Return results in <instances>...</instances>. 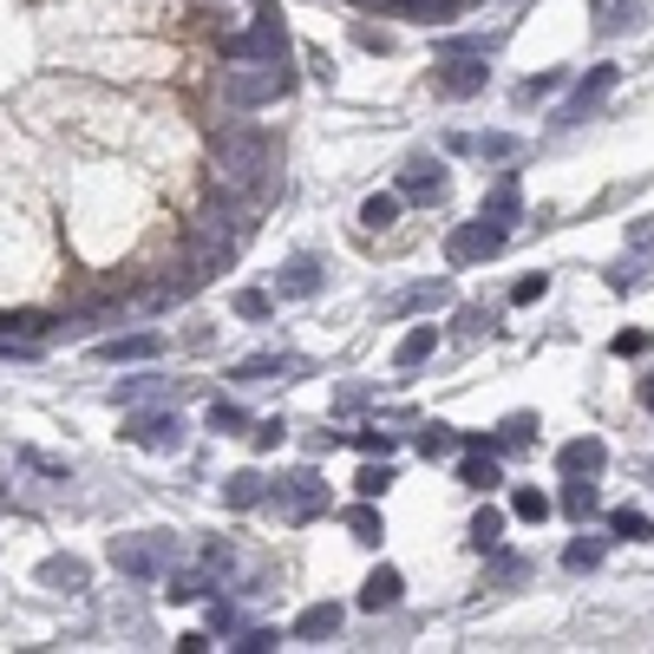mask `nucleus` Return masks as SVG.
<instances>
[{"instance_id": "46", "label": "nucleus", "mask_w": 654, "mask_h": 654, "mask_svg": "<svg viewBox=\"0 0 654 654\" xmlns=\"http://www.w3.org/2000/svg\"><path fill=\"white\" fill-rule=\"evenodd\" d=\"M616 354H649V334H616Z\"/></svg>"}, {"instance_id": "32", "label": "nucleus", "mask_w": 654, "mask_h": 654, "mask_svg": "<svg viewBox=\"0 0 654 654\" xmlns=\"http://www.w3.org/2000/svg\"><path fill=\"white\" fill-rule=\"evenodd\" d=\"M609 531H616V537H629V544H642V537H654V524L642 518V511H616V518H609Z\"/></svg>"}, {"instance_id": "42", "label": "nucleus", "mask_w": 654, "mask_h": 654, "mask_svg": "<svg viewBox=\"0 0 654 654\" xmlns=\"http://www.w3.org/2000/svg\"><path fill=\"white\" fill-rule=\"evenodd\" d=\"M557 85H563V72H544V79H524L518 98H537V92H557Z\"/></svg>"}, {"instance_id": "23", "label": "nucleus", "mask_w": 654, "mask_h": 654, "mask_svg": "<svg viewBox=\"0 0 654 654\" xmlns=\"http://www.w3.org/2000/svg\"><path fill=\"white\" fill-rule=\"evenodd\" d=\"M498 544H504V511L485 504V511L472 518V550H498Z\"/></svg>"}, {"instance_id": "13", "label": "nucleus", "mask_w": 654, "mask_h": 654, "mask_svg": "<svg viewBox=\"0 0 654 654\" xmlns=\"http://www.w3.org/2000/svg\"><path fill=\"white\" fill-rule=\"evenodd\" d=\"M557 465H563V472H570V478H583V472H590V478H596V472H603V465H609V445H603V439H570V445H563V452H557Z\"/></svg>"}, {"instance_id": "36", "label": "nucleus", "mask_w": 654, "mask_h": 654, "mask_svg": "<svg viewBox=\"0 0 654 654\" xmlns=\"http://www.w3.org/2000/svg\"><path fill=\"white\" fill-rule=\"evenodd\" d=\"M249 439H255V452H275V445L288 439V426H282V419H255V432H249Z\"/></svg>"}, {"instance_id": "41", "label": "nucleus", "mask_w": 654, "mask_h": 654, "mask_svg": "<svg viewBox=\"0 0 654 654\" xmlns=\"http://www.w3.org/2000/svg\"><path fill=\"white\" fill-rule=\"evenodd\" d=\"M445 445H452V426H426V432H419V452H426V459H439Z\"/></svg>"}, {"instance_id": "26", "label": "nucleus", "mask_w": 654, "mask_h": 654, "mask_svg": "<svg viewBox=\"0 0 654 654\" xmlns=\"http://www.w3.org/2000/svg\"><path fill=\"white\" fill-rule=\"evenodd\" d=\"M537 439V419L531 413H511L504 426H498V452H518V445H531Z\"/></svg>"}, {"instance_id": "8", "label": "nucleus", "mask_w": 654, "mask_h": 654, "mask_svg": "<svg viewBox=\"0 0 654 654\" xmlns=\"http://www.w3.org/2000/svg\"><path fill=\"white\" fill-rule=\"evenodd\" d=\"M269 498L275 504H288V518H321V504H328V491H321V478L314 472H295V478H282V485H269Z\"/></svg>"}, {"instance_id": "21", "label": "nucleus", "mask_w": 654, "mask_h": 654, "mask_svg": "<svg viewBox=\"0 0 654 654\" xmlns=\"http://www.w3.org/2000/svg\"><path fill=\"white\" fill-rule=\"evenodd\" d=\"M432 347H439V334H432V328H413V334H406V341L393 347V367H419V360H426Z\"/></svg>"}, {"instance_id": "49", "label": "nucleus", "mask_w": 654, "mask_h": 654, "mask_svg": "<svg viewBox=\"0 0 654 654\" xmlns=\"http://www.w3.org/2000/svg\"><path fill=\"white\" fill-rule=\"evenodd\" d=\"M642 406H649V413H654V373H649V380H642Z\"/></svg>"}, {"instance_id": "31", "label": "nucleus", "mask_w": 654, "mask_h": 654, "mask_svg": "<svg viewBox=\"0 0 654 654\" xmlns=\"http://www.w3.org/2000/svg\"><path fill=\"white\" fill-rule=\"evenodd\" d=\"M347 531H354L360 544H380V511H373V504H354V511H347Z\"/></svg>"}, {"instance_id": "2", "label": "nucleus", "mask_w": 654, "mask_h": 654, "mask_svg": "<svg viewBox=\"0 0 654 654\" xmlns=\"http://www.w3.org/2000/svg\"><path fill=\"white\" fill-rule=\"evenodd\" d=\"M216 52H223V66H288V33H282L275 7H262L255 26L249 33H223Z\"/></svg>"}, {"instance_id": "11", "label": "nucleus", "mask_w": 654, "mask_h": 654, "mask_svg": "<svg viewBox=\"0 0 654 654\" xmlns=\"http://www.w3.org/2000/svg\"><path fill=\"white\" fill-rule=\"evenodd\" d=\"M609 85H616V66H596V72H590V79H583V85L570 92V105L557 111V124H583V118H590V105H596V98H603Z\"/></svg>"}, {"instance_id": "1", "label": "nucleus", "mask_w": 654, "mask_h": 654, "mask_svg": "<svg viewBox=\"0 0 654 654\" xmlns=\"http://www.w3.org/2000/svg\"><path fill=\"white\" fill-rule=\"evenodd\" d=\"M210 157H216V183H223L229 197L262 203V197L275 190V144H269L255 124H242V118L210 124Z\"/></svg>"}, {"instance_id": "15", "label": "nucleus", "mask_w": 654, "mask_h": 654, "mask_svg": "<svg viewBox=\"0 0 654 654\" xmlns=\"http://www.w3.org/2000/svg\"><path fill=\"white\" fill-rule=\"evenodd\" d=\"M334 629H341V609H334V603H308V609L295 616L288 635H295V642H328Z\"/></svg>"}, {"instance_id": "6", "label": "nucleus", "mask_w": 654, "mask_h": 654, "mask_svg": "<svg viewBox=\"0 0 654 654\" xmlns=\"http://www.w3.org/2000/svg\"><path fill=\"white\" fill-rule=\"evenodd\" d=\"M504 249V223H491V216H472V223H459L452 229V242H445V255L465 269V262H485V255H498Z\"/></svg>"}, {"instance_id": "43", "label": "nucleus", "mask_w": 654, "mask_h": 654, "mask_svg": "<svg viewBox=\"0 0 654 654\" xmlns=\"http://www.w3.org/2000/svg\"><path fill=\"white\" fill-rule=\"evenodd\" d=\"M518 576H524V563H518V557H498V563H491V583H518Z\"/></svg>"}, {"instance_id": "16", "label": "nucleus", "mask_w": 654, "mask_h": 654, "mask_svg": "<svg viewBox=\"0 0 654 654\" xmlns=\"http://www.w3.org/2000/svg\"><path fill=\"white\" fill-rule=\"evenodd\" d=\"M269 498V478L262 472H236V478H223V504L229 511H255Z\"/></svg>"}, {"instance_id": "17", "label": "nucleus", "mask_w": 654, "mask_h": 654, "mask_svg": "<svg viewBox=\"0 0 654 654\" xmlns=\"http://www.w3.org/2000/svg\"><path fill=\"white\" fill-rule=\"evenodd\" d=\"M400 590H406L400 570H373L367 590H360V609H373V616H380V609H400Z\"/></svg>"}, {"instance_id": "22", "label": "nucleus", "mask_w": 654, "mask_h": 654, "mask_svg": "<svg viewBox=\"0 0 654 654\" xmlns=\"http://www.w3.org/2000/svg\"><path fill=\"white\" fill-rule=\"evenodd\" d=\"M511 518H524V524H544V518H550V498H544L537 485H518V491H511Z\"/></svg>"}, {"instance_id": "38", "label": "nucleus", "mask_w": 654, "mask_h": 654, "mask_svg": "<svg viewBox=\"0 0 654 654\" xmlns=\"http://www.w3.org/2000/svg\"><path fill=\"white\" fill-rule=\"evenodd\" d=\"M387 485H393V472H387V465H367V472L354 478V491H360V498H380Z\"/></svg>"}, {"instance_id": "33", "label": "nucleus", "mask_w": 654, "mask_h": 654, "mask_svg": "<svg viewBox=\"0 0 654 654\" xmlns=\"http://www.w3.org/2000/svg\"><path fill=\"white\" fill-rule=\"evenodd\" d=\"M236 314H242V321H269V314H275V301H269L262 288H242V295H236Z\"/></svg>"}, {"instance_id": "29", "label": "nucleus", "mask_w": 654, "mask_h": 654, "mask_svg": "<svg viewBox=\"0 0 654 654\" xmlns=\"http://www.w3.org/2000/svg\"><path fill=\"white\" fill-rule=\"evenodd\" d=\"M242 426H249V413L236 400H210V432H242Z\"/></svg>"}, {"instance_id": "48", "label": "nucleus", "mask_w": 654, "mask_h": 654, "mask_svg": "<svg viewBox=\"0 0 654 654\" xmlns=\"http://www.w3.org/2000/svg\"><path fill=\"white\" fill-rule=\"evenodd\" d=\"M635 249H654V223H635V236H629Z\"/></svg>"}, {"instance_id": "35", "label": "nucleus", "mask_w": 654, "mask_h": 654, "mask_svg": "<svg viewBox=\"0 0 654 654\" xmlns=\"http://www.w3.org/2000/svg\"><path fill=\"white\" fill-rule=\"evenodd\" d=\"M544 295H550V275H524V282L511 288V301H518V308H531V301H544Z\"/></svg>"}, {"instance_id": "37", "label": "nucleus", "mask_w": 654, "mask_h": 654, "mask_svg": "<svg viewBox=\"0 0 654 654\" xmlns=\"http://www.w3.org/2000/svg\"><path fill=\"white\" fill-rule=\"evenodd\" d=\"M354 445H360L367 459H387V452H393V432H380V426H367V432H354Z\"/></svg>"}, {"instance_id": "12", "label": "nucleus", "mask_w": 654, "mask_h": 654, "mask_svg": "<svg viewBox=\"0 0 654 654\" xmlns=\"http://www.w3.org/2000/svg\"><path fill=\"white\" fill-rule=\"evenodd\" d=\"M105 367H118V360H157L164 354V334H118V341H98L92 347Z\"/></svg>"}, {"instance_id": "51", "label": "nucleus", "mask_w": 654, "mask_h": 654, "mask_svg": "<svg viewBox=\"0 0 654 654\" xmlns=\"http://www.w3.org/2000/svg\"><path fill=\"white\" fill-rule=\"evenodd\" d=\"M255 7H269V0H255Z\"/></svg>"}, {"instance_id": "9", "label": "nucleus", "mask_w": 654, "mask_h": 654, "mask_svg": "<svg viewBox=\"0 0 654 654\" xmlns=\"http://www.w3.org/2000/svg\"><path fill=\"white\" fill-rule=\"evenodd\" d=\"M439 197H445V164L413 157V164L400 170V203H439Z\"/></svg>"}, {"instance_id": "14", "label": "nucleus", "mask_w": 654, "mask_h": 654, "mask_svg": "<svg viewBox=\"0 0 654 654\" xmlns=\"http://www.w3.org/2000/svg\"><path fill=\"white\" fill-rule=\"evenodd\" d=\"M445 301H452V282H419V288L393 295L387 314H426V308H445Z\"/></svg>"}, {"instance_id": "24", "label": "nucleus", "mask_w": 654, "mask_h": 654, "mask_svg": "<svg viewBox=\"0 0 654 654\" xmlns=\"http://www.w3.org/2000/svg\"><path fill=\"white\" fill-rule=\"evenodd\" d=\"M39 583H52V590H85V563L52 557V563H39Z\"/></svg>"}, {"instance_id": "45", "label": "nucleus", "mask_w": 654, "mask_h": 654, "mask_svg": "<svg viewBox=\"0 0 654 654\" xmlns=\"http://www.w3.org/2000/svg\"><path fill=\"white\" fill-rule=\"evenodd\" d=\"M459 328H465V334H485V328H491V314H478V308H465V314H459Z\"/></svg>"}, {"instance_id": "20", "label": "nucleus", "mask_w": 654, "mask_h": 654, "mask_svg": "<svg viewBox=\"0 0 654 654\" xmlns=\"http://www.w3.org/2000/svg\"><path fill=\"white\" fill-rule=\"evenodd\" d=\"M518 210H524V197H518V177H504V183L485 197V210H478V216H491V223H518Z\"/></svg>"}, {"instance_id": "28", "label": "nucleus", "mask_w": 654, "mask_h": 654, "mask_svg": "<svg viewBox=\"0 0 654 654\" xmlns=\"http://www.w3.org/2000/svg\"><path fill=\"white\" fill-rule=\"evenodd\" d=\"M472 151H478V157H491V164H504V157H518L524 144H518L511 131H485V138H472Z\"/></svg>"}, {"instance_id": "34", "label": "nucleus", "mask_w": 654, "mask_h": 654, "mask_svg": "<svg viewBox=\"0 0 654 654\" xmlns=\"http://www.w3.org/2000/svg\"><path fill=\"white\" fill-rule=\"evenodd\" d=\"M590 511H596V485H570V491H563V518H576V524H583Z\"/></svg>"}, {"instance_id": "7", "label": "nucleus", "mask_w": 654, "mask_h": 654, "mask_svg": "<svg viewBox=\"0 0 654 654\" xmlns=\"http://www.w3.org/2000/svg\"><path fill=\"white\" fill-rule=\"evenodd\" d=\"M124 439L144 445V452H183V419L177 413H144V419L124 426Z\"/></svg>"}, {"instance_id": "40", "label": "nucleus", "mask_w": 654, "mask_h": 654, "mask_svg": "<svg viewBox=\"0 0 654 654\" xmlns=\"http://www.w3.org/2000/svg\"><path fill=\"white\" fill-rule=\"evenodd\" d=\"M151 393H157L151 373H144V380H124V387H118V406H138V400H151Z\"/></svg>"}, {"instance_id": "3", "label": "nucleus", "mask_w": 654, "mask_h": 654, "mask_svg": "<svg viewBox=\"0 0 654 654\" xmlns=\"http://www.w3.org/2000/svg\"><path fill=\"white\" fill-rule=\"evenodd\" d=\"M282 92H288V66H229L223 72V105H236V111L275 105Z\"/></svg>"}, {"instance_id": "4", "label": "nucleus", "mask_w": 654, "mask_h": 654, "mask_svg": "<svg viewBox=\"0 0 654 654\" xmlns=\"http://www.w3.org/2000/svg\"><path fill=\"white\" fill-rule=\"evenodd\" d=\"M111 570H118V576H138V583H164V570H170V531L111 544Z\"/></svg>"}, {"instance_id": "10", "label": "nucleus", "mask_w": 654, "mask_h": 654, "mask_svg": "<svg viewBox=\"0 0 654 654\" xmlns=\"http://www.w3.org/2000/svg\"><path fill=\"white\" fill-rule=\"evenodd\" d=\"M321 282H328L321 255H288V269L275 275V295H288V301H308V295H321Z\"/></svg>"}, {"instance_id": "50", "label": "nucleus", "mask_w": 654, "mask_h": 654, "mask_svg": "<svg viewBox=\"0 0 654 654\" xmlns=\"http://www.w3.org/2000/svg\"><path fill=\"white\" fill-rule=\"evenodd\" d=\"M360 7H387V13H400V7H406V0H360Z\"/></svg>"}, {"instance_id": "47", "label": "nucleus", "mask_w": 654, "mask_h": 654, "mask_svg": "<svg viewBox=\"0 0 654 654\" xmlns=\"http://www.w3.org/2000/svg\"><path fill=\"white\" fill-rule=\"evenodd\" d=\"M210 629H223V635H229V629H236V609H229V603H216V609H210Z\"/></svg>"}, {"instance_id": "5", "label": "nucleus", "mask_w": 654, "mask_h": 654, "mask_svg": "<svg viewBox=\"0 0 654 654\" xmlns=\"http://www.w3.org/2000/svg\"><path fill=\"white\" fill-rule=\"evenodd\" d=\"M485 79H491L485 52H445V59L432 66V85H439L445 98H478V92H485Z\"/></svg>"}, {"instance_id": "39", "label": "nucleus", "mask_w": 654, "mask_h": 654, "mask_svg": "<svg viewBox=\"0 0 654 654\" xmlns=\"http://www.w3.org/2000/svg\"><path fill=\"white\" fill-rule=\"evenodd\" d=\"M236 649H242V654H269V649H282V635H275V629H249Z\"/></svg>"}, {"instance_id": "44", "label": "nucleus", "mask_w": 654, "mask_h": 654, "mask_svg": "<svg viewBox=\"0 0 654 654\" xmlns=\"http://www.w3.org/2000/svg\"><path fill=\"white\" fill-rule=\"evenodd\" d=\"M354 39H360V46H367V52H387V46H393V39H387V33H373V26H360V33H354Z\"/></svg>"}, {"instance_id": "30", "label": "nucleus", "mask_w": 654, "mask_h": 654, "mask_svg": "<svg viewBox=\"0 0 654 654\" xmlns=\"http://www.w3.org/2000/svg\"><path fill=\"white\" fill-rule=\"evenodd\" d=\"M164 583H170V603H197V596L210 590L197 570H164Z\"/></svg>"}, {"instance_id": "19", "label": "nucleus", "mask_w": 654, "mask_h": 654, "mask_svg": "<svg viewBox=\"0 0 654 654\" xmlns=\"http://www.w3.org/2000/svg\"><path fill=\"white\" fill-rule=\"evenodd\" d=\"M459 485H472V491H498V485H504V472H498V452H472V459L459 465Z\"/></svg>"}, {"instance_id": "27", "label": "nucleus", "mask_w": 654, "mask_h": 654, "mask_svg": "<svg viewBox=\"0 0 654 654\" xmlns=\"http://www.w3.org/2000/svg\"><path fill=\"white\" fill-rule=\"evenodd\" d=\"M603 550H609L603 537H576V544L563 550V570H576V576H583V570H596V563H603Z\"/></svg>"}, {"instance_id": "18", "label": "nucleus", "mask_w": 654, "mask_h": 654, "mask_svg": "<svg viewBox=\"0 0 654 654\" xmlns=\"http://www.w3.org/2000/svg\"><path fill=\"white\" fill-rule=\"evenodd\" d=\"M393 223H400V190H380V197L360 203V229H367V236H380V229H393Z\"/></svg>"}, {"instance_id": "25", "label": "nucleus", "mask_w": 654, "mask_h": 654, "mask_svg": "<svg viewBox=\"0 0 654 654\" xmlns=\"http://www.w3.org/2000/svg\"><path fill=\"white\" fill-rule=\"evenodd\" d=\"M295 360H282V354H255V360H236L229 367V380H269V373H288Z\"/></svg>"}]
</instances>
